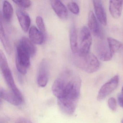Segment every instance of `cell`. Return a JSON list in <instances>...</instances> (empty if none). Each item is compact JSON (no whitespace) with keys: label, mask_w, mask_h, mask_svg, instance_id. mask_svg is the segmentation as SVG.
Masks as SVG:
<instances>
[{"label":"cell","mask_w":123,"mask_h":123,"mask_svg":"<svg viewBox=\"0 0 123 123\" xmlns=\"http://www.w3.org/2000/svg\"><path fill=\"white\" fill-rule=\"evenodd\" d=\"M119 77L116 75L105 83L101 88L97 96V99L102 100L114 91L118 86Z\"/></svg>","instance_id":"cell-6"},{"label":"cell","mask_w":123,"mask_h":123,"mask_svg":"<svg viewBox=\"0 0 123 123\" xmlns=\"http://www.w3.org/2000/svg\"><path fill=\"white\" fill-rule=\"evenodd\" d=\"M19 42L28 52L31 57H33L36 55L37 52L36 47L30 39L24 37L20 39Z\"/></svg>","instance_id":"cell-18"},{"label":"cell","mask_w":123,"mask_h":123,"mask_svg":"<svg viewBox=\"0 0 123 123\" xmlns=\"http://www.w3.org/2000/svg\"><path fill=\"white\" fill-rule=\"evenodd\" d=\"M121 93L123 94V86L122 87V88Z\"/></svg>","instance_id":"cell-27"},{"label":"cell","mask_w":123,"mask_h":123,"mask_svg":"<svg viewBox=\"0 0 123 123\" xmlns=\"http://www.w3.org/2000/svg\"><path fill=\"white\" fill-rule=\"evenodd\" d=\"M88 25L90 31L96 37L100 36V30L96 18L93 12L90 11L88 15Z\"/></svg>","instance_id":"cell-15"},{"label":"cell","mask_w":123,"mask_h":123,"mask_svg":"<svg viewBox=\"0 0 123 123\" xmlns=\"http://www.w3.org/2000/svg\"><path fill=\"white\" fill-rule=\"evenodd\" d=\"M31 57L28 52L18 42L16 47V65L18 71L21 74L27 73L31 65Z\"/></svg>","instance_id":"cell-4"},{"label":"cell","mask_w":123,"mask_h":123,"mask_svg":"<svg viewBox=\"0 0 123 123\" xmlns=\"http://www.w3.org/2000/svg\"><path fill=\"white\" fill-rule=\"evenodd\" d=\"M15 123H32V122L28 119L22 117L18 119Z\"/></svg>","instance_id":"cell-25"},{"label":"cell","mask_w":123,"mask_h":123,"mask_svg":"<svg viewBox=\"0 0 123 123\" xmlns=\"http://www.w3.org/2000/svg\"><path fill=\"white\" fill-rule=\"evenodd\" d=\"M49 64L46 59H44L39 65L37 77V82L39 87H44L49 81Z\"/></svg>","instance_id":"cell-7"},{"label":"cell","mask_w":123,"mask_h":123,"mask_svg":"<svg viewBox=\"0 0 123 123\" xmlns=\"http://www.w3.org/2000/svg\"><path fill=\"white\" fill-rule=\"evenodd\" d=\"M70 43L72 52L74 54L78 52V45L77 30L74 26H72L70 31Z\"/></svg>","instance_id":"cell-17"},{"label":"cell","mask_w":123,"mask_h":123,"mask_svg":"<svg viewBox=\"0 0 123 123\" xmlns=\"http://www.w3.org/2000/svg\"><path fill=\"white\" fill-rule=\"evenodd\" d=\"M0 96L2 99L14 106H19L23 103L12 92L2 88H0Z\"/></svg>","instance_id":"cell-13"},{"label":"cell","mask_w":123,"mask_h":123,"mask_svg":"<svg viewBox=\"0 0 123 123\" xmlns=\"http://www.w3.org/2000/svg\"><path fill=\"white\" fill-rule=\"evenodd\" d=\"M13 2L15 3L17 5L24 8L29 7L31 5V2L30 0H14Z\"/></svg>","instance_id":"cell-23"},{"label":"cell","mask_w":123,"mask_h":123,"mask_svg":"<svg viewBox=\"0 0 123 123\" xmlns=\"http://www.w3.org/2000/svg\"><path fill=\"white\" fill-rule=\"evenodd\" d=\"M16 14L22 30L24 32H27L31 24L30 16L27 13L19 9L16 10Z\"/></svg>","instance_id":"cell-12"},{"label":"cell","mask_w":123,"mask_h":123,"mask_svg":"<svg viewBox=\"0 0 123 123\" xmlns=\"http://www.w3.org/2000/svg\"><path fill=\"white\" fill-rule=\"evenodd\" d=\"M121 123H123V119L122 120Z\"/></svg>","instance_id":"cell-28"},{"label":"cell","mask_w":123,"mask_h":123,"mask_svg":"<svg viewBox=\"0 0 123 123\" xmlns=\"http://www.w3.org/2000/svg\"><path fill=\"white\" fill-rule=\"evenodd\" d=\"M95 49L98 57L104 62L110 61L113 55L111 52L108 44L103 41H100L96 44Z\"/></svg>","instance_id":"cell-8"},{"label":"cell","mask_w":123,"mask_h":123,"mask_svg":"<svg viewBox=\"0 0 123 123\" xmlns=\"http://www.w3.org/2000/svg\"><path fill=\"white\" fill-rule=\"evenodd\" d=\"M29 36L30 40L34 44H41L43 42L45 37L41 31L34 26L29 29Z\"/></svg>","instance_id":"cell-14"},{"label":"cell","mask_w":123,"mask_h":123,"mask_svg":"<svg viewBox=\"0 0 123 123\" xmlns=\"http://www.w3.org/2000/svg\"><path fill=\"white\" fill-rule=\"evenodd\" d=\"M93 7L96 17L100 23L104 25L107 24V17L104 8L100 0H93Z\"/></svg>","instance_id":"cell-11"},{"label":"cell","mask_w":123,"mask_h":123,"mask_svg":"<svg viewBox=\"0 0 123 123\" xmlns=\"http://www.w3.org/2000/svg\"><path fill=\"white\" fill-rule=\"evenodd\" d=\"M107 42L110 51L113 55L117 52L123 46L121 42L111 37L107 38Z\"/></svg>","instance_id":"cell-20"},{"label":"cell","mask_w":123,"mask_h":123,"mask_svg":"<svg viewBox=\"0 0 123 123\" xmlns=\"http://www.w3.org/2000/svg\"><path fill=\"white\" fill-rule=\"evenodd\" d=\"M108 105L109 108L113 111H115L117 109V103L116 99L114 98H111L108 101Z\"/></svg>","instance_id":"cell-24"},{"label":"cell","mask_w":123,"mask_h":123,"mask_svg":"<svg viewBox=\"0 0 123 123\" xmlns=\"http://www.w3.org/2000/svg\"><path fill=\"white\" fill-rule=\"evenodd\" d=\"M118 102L119 105L123 108V94L121 93L118 95L117 96Z\"/></svg>","instance_id":"cell-26"},{"label":"cell","mask_w":123,"mask_h":123,"mask_svg":"<svg viewBox=\"0 0 123 123\" xmlns=\"http://www.w3.org/2000/svg\"><path fill=\"white\" fill-rule=\"evenodd\" d=\"M80 46L77 54L79 56L83 57L90 53L92 44V37L90 31L86 26L81 29L80 34Z\"/></svg>","instance_id":"cell-5"},{"label":"cell","mask_w":123,"mask_h":123,"mask_svg":"<svg viewBox=\"0 0 123 123\" xmlns=\"http://www.w3.org/2000/svg\"><path fill=\"white\" fill-rule=\"evenodd\" d=\"M75 63L76 65L88 73H93L97 71L100 68V63L98 58L92 53H90L85 56H79L75 54Z\"/></svg>","instance_id":"cell-3"},{"label":"cell","mask_w":123,"mask_h":123,"mask_svg":"<svg viewBox=\"0 0 123 123\" xmlns=\"http://www.w3.org/2000/svg\"><path fill=\"white\" fill-rule=\"evenodd\" d=\"M68 7L71 12L77 15L80 12V8L78 4L75 2H71L68 4Z\"/></svg>","instance_id":"cell-22"},{"label":"cell","mask_w":123,"mask_h":123,"mask_svg":"<svg viewBox=\"0 0 123 123\" xmlns=\"http://www.w3.org/2000/svg\"><path fill=\"white\" fill-rule=\"evenodd\" d=\"M51 6L57 15L62 20L66 19L68 16V12L67 8L60 0H51Z\"/></svg>","instance_id":"cell-10"},{"label":"cell","mask_w":123,"mask_h":123,"mask_svg":"<svg viewBox=\"0 0 123 123\" xmlns=\"http://www.w3.org/2000/svg\"><path fill=\"white\" fill-rule=\"evenodd\" d=\"M81 80L70 70L62 72L53 83L52 91L61 111L68 115L75 111L80 95Z\"/></svg>","instance_id":"cell-1"},{"label":"cell","mask_w":123,"mask_h":123,"mask_svg":"<svg viewBox=\"0 0 123 123\" xmlns=\"http://www.w3.org/2000/svg\"><path fill=\"white\" fill-rule=\"evenodd\" d=\"M0 68L4 79L10 91L14 93L20 100L23 102V96L15 83L6 57L1 50L0 51Z\"/></svg>","instance_id":"cell-2"},{"label":"cell","mask_w":123,"mask_h":123,"mask_svg":"<svg viewBox=\"0 0 123 123\" xmlns=\"http://www.w3.org/2000/svg\"><path fill=\"white\" fill-rule=\"evenodd\" d=\"M122 1L110 0L109 1V12L114 18L117 19L121 16L122 11Z\"/></svg>","instance_id":"cell-16"},{"label":"cell","mask_w":123,"mask_h":123,"mask_svg":"<svg viewBox=\"0 0 123 123\" xmlns=\"http://www.w3.org/2000/svg\"><path fill=\"white\" fill-rule=\"evenodd\" d=\"M0 39L6 51L8 54L12 52V46L8 35L6 31L2 16L0 21Z\"/></svg>","instance_id":"cell-9"},{"label":"cell","mask_w":123,"mask_h":123,"mask_svg":"<svg viewBox=\"0 0 123 123\" xmlns=\"http://www.w3.org/2000/svg\"><path fill=\"white\" fill-rule=\"evenodd\" d=\"M13 13V10L11 4L7 0L4 1L3 6V18L7 22L11 21Z\"/></svg>","instance_id":"cell-19"},{"label":"cell","mask_w":123,"mask_h":123,"mask_svg":"<svg viewBox=\"0 0 123 123\" xmlns=\"http://www.w3.org/2000/svg\"><path fill=\"white\" fill-rule=\"evenodd\" d=\"M36 23L38 26L39 30L43 34L44 37L46 36V28L43 20L41 16H38L36 18Z\"/></svg>","instance_id":"cell-21"}]
</instances>
